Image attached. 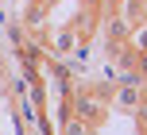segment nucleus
I'll use <instances>...</instances> for the list:
<instances>
[{
	"mask_svg": "<svg viewBox=\"0 0 147 135\" xmlns=\"http://www.w3.org/2000/svg\"><path fill=\"white\" fill-rule=\"evenodd\" d=\"M74 112H78L85 124H97V120L105 116V112H101V104H97L93 97H78V100H74Z\"/></svg>",
	"mask_w": 147,
	"mask_h": 135,
	"instance_id": "obj_1",
	"label": "nucleus"
},
{
	"mask_svg": "<svg viewBox=\"0 0 147 135\" xmlns=\"http://www.w3.org/2000/svg\"><path fill=\"white\" fill-rule=\"evenodd\" d=\"M62 135H93V124H85L81 116H66V124H62Z\"/></svg>",
	"mask_w": 147,
	"mask_h": 135,
	"instance_id": "obj_2",
	"label": "nucleus"
},
{
	"mask_svg": "<svg viewBox=\"0 0 147 135\" xmlns=\"http://www.w3.org/2000/svg\"><path fill=\"white\" fill-rule=\"evenodd\" d=\"M132 46L136 50H147V23H136L132 27Z\"/></svg>",
	"mask_w": 147,
	"mask_h": 135,
	"instance_id": "obj_3",
	"label": "nucleus"
},
{
	"mask_svg": "<svg viewBox=\"0 0 147 135\" xmlns=\"http://www.w3.org/2000/svg\"><path fill=\"white\" fill-rule=\"evenodd\" d=\"M54 46H58V50H74V31H58Z\"/></svg>",
	"mask_w": 147,
	"mask_h": 135,
	"instance_id": "obj_4",
	"label": "nucleus"
},
{
	"mask_svg": "<svg viewBox=\"0 0 147 135\" xmlns=\"http://www.w3.org/2000/svg\"><path fill=\"white\" fill-rule=\"evenodd\" d=\"M136 74L147 77V50H136Z\"/></svg>",
	"mask_w": 147,
	"mask_h": 135,
	"instance_id": "obj_5",
	"label": "nucleus"
},
{
	"mask_svg": "<svg viewBox=\"0 0 147 135\" xmlns=\"http://www.w3.org/2000/svg\"><path fill=\"white\" fill-rule=\"evenodd\" d=\"M143 23H147V0H143Z\"/></svg>",
	"mask_w": 147,
	"mask_h": 135,
	"instance_id": "obj_6",
	"label": "nucleus"
},
{
	"mask_svg": "<svg viewBox=\"0 0 147 135\" xmlns=\"http://www.w3.org/2000/svg\"><path fill=\"white\" fill-rule=\"evenodd\" d=\"M43 4H47V8H51V4H58V0H43Z\"/></svg>",
	"mask_w": 147,
	"mask_h": 135,
	"instance_id": "obj_7",
	"label": "nucleus"
},
{
	"mask_svg": "<svg viewBox=\"0 0 147 135\" xmlns=\"http://www.w3.org/2000/svg\"><path fill=\"white\" fill-rule=\"evenodd\" d=\"M85 4H93V0H85Z\"/></svg>",
	"mask_w": 147,
	"mask_h": 135,
	"instance_id": "obj_8",
	"label": "nucleus"
},
{
	"mask_svg": "<svg viewBox=\"0 0 147 135\" xmlns=\"http://www.w3.org/2000/svg\"><path fill=\"white\" fill-rule=\"evenodd\" d=\"M143 97H147V89H143Z\"/></svg>",
	"mask_w": 147,
	"mask_h": 135,
	"instance_id": "obj_9",
	"label": "nucleus"
}]
</instances>
